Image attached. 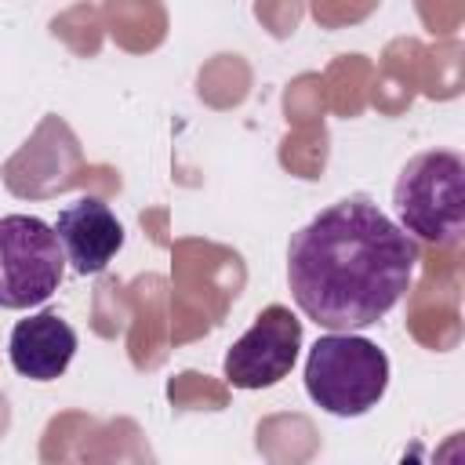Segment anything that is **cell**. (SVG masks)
<instances>
[{
  "label": "cell",
  "mask_w": 465,
  "mask_h": 465,
  "mask_svg": "<svg viewBox=\"0 0 465 465\" xmlns=\"http://www.w3.org/2000/svg\"><path fill=\"white\" fill-rule=\"evenodd\" d=\"M418 243L367 196H345L309 218L287 243L298 309L331 334L378 323L411 287Z\"/></svg>",
  "instance_id": "obj_1"
},
{
  "label": "cell",
  "mask_w": 465,
  "mask_h": 465,
  "mask_svg": "<svg viewBox=\"0 0 465 465\" xmlns=\"http://www.w3.org/2000/svg\"><path fill=\"white\" fill-rule=\"evenodd\" d=\"M400 229L429 243H458L465 229V163L450 149H425L403 163L392 185Z\"/></svg>",
  "instance_id": "obj_2"
},
{
  "label": "cell",
  "mask_w": 465,
  "mask_h": 465,
  "mask_svg": "<svg viewBox=\"0 0 465 465\" xmlns=\"http://www.w3.org/2000/svg\"><path fill=\"white\" fill-rule=\"evenodd\" d=\"M389 389V356L360 334H323L305 356V392L338 418H360Z\"/></svg>",
  "instance_id": "obj_3"
},
{
  "label": "cell",
  "mask_w": 465,
  "mask_h": 465,
  "mask_svg": "<svg viewBox=\"0 0 465 465\" xmlns=\"http://www.w3.org/2000/svg\"><path fill=\"white\" fill-rule=\"evenodd\" d=\"M65 276V254L47 222L36 214L0 218V309L44 305Z\"/></svg>",
  "instance_id": "obj_4"
},
{
  "label": "cell",
  "mask_w": 465,
  "mask_h": 465,
  "mask_svg": "<svg viewBox=\"0 0 465 465\" xmlns=\"http://www.w3.org/2000/svg\"><path fill=\"white\" fill-rule=\"evenodd\" d=\"M302 349V320L287 305H265L247 334H240L225 352V378L236 389H269L283 381Z\"/></svg>",
  "instance_id": "obj_5"
},
{
  "label": "cell",
  "mask_w": 465,
  "mask_h": 465,
  "mask_svg": "<svg viewBox=\"0 0 465 465\" xmlns=\"http://www.w3.org/2000/svg\"><path fill=\"white\" fill-rule=\"evenodd\" d=\"M51 229L58 236V243H62L65 262L80 276L102 272L113 262V254L124 247V225L113 214V207L102 203L98 196H80L76 203L58 211Z\"/></svg>",
  "instance_id": "obj_6"
},
{
  "label": "cell",
  "mask_w": 465,
  "mask_h": 465,
  "mask_svg": "<svg viewBox=\"0 0 465 465\" xmlns=\"http://www.w3.org/2000/svg\"><path fill=\"white\" fill-rule=\"evenodd\" d=\"M73 352H76V331L51 309L18 320L7 338L11 367L33 381H54L58 374H65Z\"/></svg>",
  "instance_id": "obj_7"
}]
</instances>
